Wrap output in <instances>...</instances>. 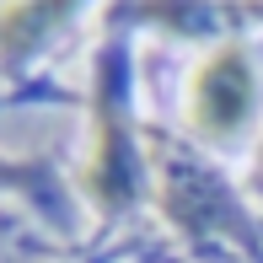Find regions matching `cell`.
<instances>
[{
  "label": "cell",
  "mask_w": 263,
  "mask_h": 263,
  "mask_svg": "<svg viewBox=\"0 0 263 263\" xmlns=\"http://www.w3.org/2000/svg\"><path fill=\"white\" fill-rule=\"evenodd\" d=\"M81 194L97 215H129L145 194V151L129 118L124 54H102L91 76V156L81 166Z\"/></svg>",
  "instance_id": "1"
},
{
  "label": "cell",
  "mask_w": 263,
  "mask_h": 263,
  "mask_svg": "<svg viewBox=\"0 0 263 263\" xmlns=\"http://www.w3.org/2000/svg\"><path fill=\"white\" fill-rule=\"evenodd\" d=\"M183 118H188V135L210 151H231L247 140L258 118V70L242 43H220L188 70Z\"/></svg>",
  "instance_id": "2"
},
{
  "label": "cell",
  "mask_w": 263,
  "mask_h": 263,
  "mask_svg": "<svg viewBox=\"0 0 263 263\" xmlns=\"http://www.w3.org/2000/svg\"><path fill=\"white\" fill-rule=\"evenodd\" d=\"M161 204H166L177 231L204 242V247L247 242V226L236 215L231 194H226V183L188 151H166L161 156Z\"/></svg>",
  "instance_id": "3"
},
{
  "label": "cell",
  "mask_w": 263,
  "mask_h": 263,
  "mask_svg": "<svg viewBox=\"0 0 263 263\" xmlns=\"http://www.w3.org/2000/svg\"><path fill=\"white\" fill-rule=\"evenodd\" d=\"M81 0H6L0 6V65H22L70 22Z\"/></svg>",
  "instance_id": "4"
},
{
  "label": "cell",
  "mask_w": 263,
  "mask_h": 263,
  "mask_svg": "<svg viewBox=\"0 0 263 263\" xmlns=\"http://www.w3.org/2000/svg\"><path fill=\"white\" fill-rule=\"evenodd\" d=\"M0 194H22V199L49 194V166L27 156H0Z\"/></svg>",
  "instance_id": "5"
},
{
  "label": "cell",
  "mask_w": 263,
  "mask_h": 263,
  "mask_svg": "<svg viewBox=\"0 0 263 263\" xmlns=\"http://www.w3.org/2000/svg\"><path fill=\"white\" fill-rule=\"evenodd\" d=\"M253 188L263 194V140H258V151H253Z\"/></svg>",
  "instance_id": "6"
}]
</instances>
